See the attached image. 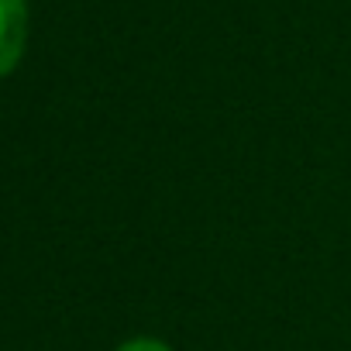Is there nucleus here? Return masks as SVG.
Listing matches in <instances>:
<instances>
[{
    "label": "nucleus",
    "mask_w": 351,
    "mask_h": 351,
    "mask_svg": "<svg viewBox=\"0 0 351 351\" xmlns=\"http://www.w3.org/2000/svg\"><path fill=\"white\" fill-rule=\"evenodd\" d=\"M32 11L28 0H0V80H8L28 52Z\"/></svg>",
    "instance_id": "nucleus-1"
},
{
    "label": "nucleus",
    "mask_w": 351,
    "mask_h": 351,
    "mask_svg": "<svg viewBox=\"0 0 351 351\" xmlns=\"http://www.w3.org/2000/svg\"><path fill=\"white\" fill-rule=\"evenodd\" d=\"M114 351H176V348L155 334H134V337H124Z\"/></svg>",
    "instance_id": "nucleus-2"
}]
</instances>
